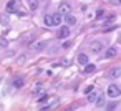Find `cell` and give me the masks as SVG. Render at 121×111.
<instances>
[{
	"label": "cell",
	"mask_w": 121,
	"mask_h": 111,
	"mask_svg": "<svg viewBox=\"0 0 121 111\" xmlns=\"http://www.w3.org/2000/svg\"><path fill=\"white\" fill-rule=\"evenodd\" d=\"M23 83H25V80H23L22 76H15V78H13V81H12V85H13L15 88H22V86H23Z\"/></svg>",
	"instance_id": "cell-10"
},
{
	"label": "cell",
	"mask_w": 121,
	"mask_h": 111,
	"mask_svg": "<svg viewBox=\"0 0 121 111\" xmlns=\"http://www.w3.org/2000/svg\"><path fill=\"white\" fill-rule=\"evenodd\" d=\"M96 106H98V108L104 106V96H103V94H99V96H98V99H96Z\"/></svg>",
	"instance_id": "cell-18"
},
{
	"label": "cell",
	"mask_w": 121,
	"mask_h": 111,
	"mask_svg": "<svg viewBox=\"0 0 121 111\" xmlns=\"http://www.w3.org/2000/svg\"><path fill=\"white\" fill-rule=\"evenodd\" d=\"M58 12L61 13V15H70V12H71V5L68 4V2H60V5H58Z\"/></svg>",
	"instance_id": "cell-4"
},
{
	"label": "cell",
	"mask_w": 121,
	"mask_h": 111,
	"mask_svg": "<svg viewBox=\"0 0 121 111\" xmlns=\"http://www.w3.org/2000/svg\"><path fill=\"white\" fill-rule=\"evenodd\" d=\"M58 101H60V99H58V96H52V99L48 101V104H47V106H43L42 109H43V111H47V109H50V108H55V106L58 104Z\"/></svg>",
	"instance_id": "cell-8"
},
{
	"label": "cell",
	"mask_w": 121,
	"mask_h": 111,
	"mask_svg": "<svg viewBox=\"0 0 121 111\" xmlns=\"http://www.w3.org/2000/svg\"><path fill=\"white\" fill-rule=\"evenodd\" d=\"M116 108H118V103L116 101H111V103L106 104V111H114Z\"/></svg>",
	"instance_id": "cell-16"
},
{
	"label": "cell",
	"mask_w": 121,
	"mask_h": 111,
	"mask_svg": "<svg viewBox=\"0 0 121 111\" xmlns=\"http://www.w3.org/2000/svg\"><path fill=\"white\" fill-rule=\"evenodd\" d=\"M111 4H114V5H121V0H109Z\"/></svg>",
	"instance_id": "cell-20"
},
{
	"label": "cell",
	"mask_w": 121,
	"mask_h": 111,
	"mask_svg": "<svg viewBox=\"0 0 121 111\" xmlns=\"http://www.w3.org/2000/svg\"><path fill=\"white\" fill-rule=\"evenodd\" d=\"M43 23L47 27H56L61 23V13L56 12V13H47L45 18H43Z\"/></svg>",
	"instance_id": "cell-1"
},
{
	"label": "cell",
	"mask_w": 121,
	"mask_h": 111,
	"mask_svg": "<svg viewBox=\"0 0 121 111\" xmlns=\"http://www.w3.org/2000/svg\"><path fill=\"white\" fill-rule=\"evenodd\" d=\"M90 51H91L93 55L101 53V51H103V43H101V42H98V40L91 42V43H90Z\"/></svg>",
	"instance_id": "cell-3"
},
{
	"label": "cell",
	"mask_w": 121,
	"mask_h": 111,
	"mask_svg": "<svg viewBox=\"0 0 121 111\" xmlns=\"http://www.w3.org/2000/svg\"><path fill=\"white\" fill-rule=\"evenodd\" d=\"M30 48H32L33 51H43V50L47 48V42H35V43L30 45Z\"/></svg>",
	"instance_id": "cell-7"
},
{
	"label": "cell",
	"mask_w": 121,
	"mask_h": 111,
	"mask_svg": "<svg viewBox=\"0 0 121 111\" xmlns=\"http://www.w3.org/2000/svg\"><path fill=\"white\" fill-rule=\"evenodd\" d=\"M56 37L58 38H68L70 37V27L68 25H63V27H60V30H58V33H56Z\"/></svg>",
	"instance_id": "cell-5"
},
{
	"label": "cell",
	"mask_w": 121,
	"mask_h": 111,
	"mask_svg": "<svg viewBox=\"0 0 121 111\" xmlns=\"http://www.w3.org/2000/svg\"><path fill=\"white\" fill-rule=\"evenodd\" d=\"M106 94H108L109 98H118V96H121V86L116 85V83H111V85L108 86V90H106Z\"/></svg>",
	"instance_id": "cell-2"
},
{
	"label": "cell",
	"mask_w": 121,
	"mask_h": 111,
	"mask_svg": "<svg viewBox=\"0 0 121 111\" xmlns=\"http://www.w3.org/2000/svg\"><path fill=\"white\" fill-rule=\"evenodd\" d=\"M119 75H121V66H114V68H111L109 71H108V78L109 80H116V78H119Z\"/></svg>",
	"instance_id": "cell-6"
},
{
	"label": "cell",
	"mask_w": 121,
	"mask_h": 111,
	"mask_svg": "<svg viewBox=\"0 0 121 111\" xmlns=\"http://www.w3.org/2000/svg\"><path fill=\"white\" fill-rule=\"evenodd\" d=\"M98 96H99V94H98L96 91H91L90 94H86V99H88L90 103H96V99H98Z\"/></svg>",
	"instance_id": "cell-13"
},
{
	"label": "cell",
	"mask_w": 121,
	"mask_h": 111,
	"mask_svg": "<svg viewBox=\"0 0 121 111\" xmlns=\"http://www.w3.org/2000/svg\"><path fill=\"white\" fill-rule=\"evenodd\" d=\"M65 23H66V25H76V17H73L71 13L66 15V17H65Z\"/></svg>",
	"instance_id": "cell-12"
},
{
	"label": "cell",
	"mask_w": 121,
	"mask_h": 111,
	"mask_svg": "<svg viewBox=\"0 0 121 111\" xmlns=\"http://www.w3.org/2000/svg\"><path fill=\"white\" fill-rule=\"evenodd\" d=\"M15 5H17V2H15V0H10V2L7 4V10H9V13L17 12V10H15Z\"/></svg>",
	"instance_id": "cell-14"
},
{
	"label": "cell",
	"mask_w": 121,
	"mask_h": 111,
	"mask_svg": "<svg viewBox=\"0 0 121 111\" xmlns=\"http://www.w3.org/2000/svg\"><path fill=\"white\" fill-rule=\"evenodd\" d=\"M116 55H118V50H116L114 47H109V48L106 50V53H104V56H106V58H114Z\"/></svg>",
	"instance_id": "cell-9"
},
{
	"label": "cell",
	"mask_w": 121,
	"mask_h": 111,
	"mask_svg": "<svg viewBox=\"0 0 121 111\" xmlns=\"http://www.w3.org/2000/svg\"><path fill=\"white\" fill-rule=\"evenodd\" d=\"M95 70H96V66H95L93 63H88V65L85 66V73H93Z\"/></svg>",
	"instance_id": "cell-17"
},
{
	"label": "cell",
	"mask_w": 121,
	"mask_h": 111,
	"mask_svg": "<svg viewBox=\"0 0 121 111\" xmlns=\"http://www.w3.org/2000/svg\"><path fill=\"white\" fill-rule=\"evenodd\" d=\"M78 63L86 66V65L90 63V61H88V55H85V53H80V55H78Z\"/></svg>",
	"instance_id": "cell-11"
},
{
	"label": "cell",
	"mask_w": 121,
	"mask_h": 111,
	"mask_svg": "<svg viewBox=\"0 0 121 111\" xmlns=\"http://www.w3.org/2000/svg\"><path fill=\"white\" fill-rule=\"evenodd\" d=\"M27 2H28V7H30V10H37L38 9V0H27Z\"/></svg>",
	"instance_id": "cell-15"
},
{
	"label": "cell",
	"mask_w": 121,
	"mask_h": 111,
	"mask_svg": "<svg viewBox=\"0 0 121 111\" xmlns=\"http://www.w3.org/2000/svg\"><path fill=\"white\" fill-rule=\"evenodd\" d=\"M103 15H104V12H103V10H98V13H96V17H98V18H101Z\"/></svg>",
	"instance_id": "cell-19"
}]
</instances>
